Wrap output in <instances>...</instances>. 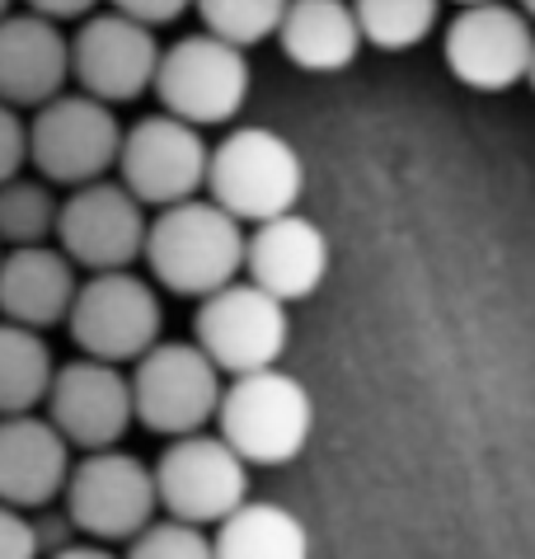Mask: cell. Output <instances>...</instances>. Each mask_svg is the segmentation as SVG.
<instances>
[{"instance_id": "obj_1", "label": "cell", "mask_w": 535, "mask_h": 559, "mask_svg": "<svg viewBox=\"0 0 535 559\" xmlns=\"http://www.w3.org/2000/svg\"><path fill=\"white\" fill-rule=\"evenodd\" d=\"M245 226L226 216L222 207L202 203H179V207H165L155 222L146 226V263H151V277L179 297H216L222 287L240 283V269H245Z\"/></svg>"}, {"instance_id": "obj_2", "label": "cell", "mask_w": 535, "mask_h": 559, "mask_svg": "<svg viewBox=\"0 0 535 559\" xmlns=\"http://www.w3.org/2000/svg\"><path fill=\"white\" fill-rule=\"evenodd\" d=\"M306 189V165L287 136L268 128H235L212 146L207 165V193L235 222H277L296 212Z\"/></svg>"}, {"instance_id": "obj_3", "label": "cell", "mask_w": 535, "mask_h": 559, "mask_svg": "<svg viewBox=\"0 0 535 559\" xmlns=\"http://www.w3.org/2000/svg\"><path fill=\"white\" fill-rule=\"evenodd\" d=\"M314 428L310 391L282 367L240 377L222 391L216 438L245 465H287L306 452Z\"/></svg>"}, {"instance_id": "obj_4", "label": "cell", "mask_w": 535, "mask_h": 559, "mask_svg": "<svg viewBox=\"0 0 535 559\" xmlns=\"http://www.w3.org/2000/svg\"><path fill=\"white\" fill-rule=\"evenodd\" d=\"M155 499L169 512V522L183 526H222L230 512L249 503V465L216 438V432H193V438L169 442L160 461L151 465Z\"/></svg>"}, {"instance_id": "obj_5", "label": "cell", "mask_w": 535, "mask_h": 559, "mask_svg": "<svg viewBox=\"0 0 535 559\" xmlns=\"http://www.w3.org/2000/svg\"><path fill=\"white\" fill-rule=\"evenodd\" d=\"M67 324L90 362H141L160 344V297L136 273H94L75 292Z\"/></svg>"}, {"instance_id": "obj_6", "label": "cell", "mask_w": 535, "mask_h": 559, "mask_svg": "<svg viewBox=\"0 0 535 559\" xmlns=\"http://www.w3.org/2000/svg\"><path fill=\"white\" fill-rule=\"evenodd\" d=\"M155 95L165 114L188 128H222L249 99V57L216 43L212 34H188L169 43L155 67Z\"/></svg>"}, {"instance_id": "obj_7", "label": "cell", "mask_w": 535, "mask_h": 559, "mask_svg": "<svg viewBox=\"0 0 535 559\" xmlns=\"http://www.w3.org/2000/svg\"><path fill=\"white\" fill-rule=\"evenodd\" d=\"M132 414L160 438H193L222 409V371L198 344H155L132 367Z\"/></svg>"}, {"instance_id": "obj_8", "label": "cell", "mask_w": 535, "mask_h": 559, "mask_svg": "<svg viewBox=\"0 0 535 559\" xmlns=\"http://www.w3.org/2000/svg\"><path fill=\"white\" fill-rule=\"evenodd\" d=\"M61 503H67V522L81 536H90L94 546L136 540L155 522V508H160L151 465L118 452V447L75 461Z\"/></svg>"}, {"instance_id": "obj_9", "label": "cell", "mask_w": 535, "mask_h": 559, "mask_svg": "<svg viewBox=\"0 0 535 559\" xmlns=\"http://www.w3.org/2000/svg\"><path fill=\"white\" fill-rule=\"evenodd\" d=\"M118 151L122 128L114 108L81 95V90L43 104L28 122V160L47 183H67V189L99 183L118 165Z\"/></svg>"}, {"instance_id": "obj_10", "label": "cell", "mask_w": 535, "mask_h": 559, "mask_svg": "<svg viewBox=\"0 0 535 559\" xmlns=\"http://www.w3.org/2000/svg\"><path fill=\"white\" fill-rule=\"evenodd\" d=\"M207 165H212V146L202 142L198 128H188V122L169 114H151L122 132L118 183L141 207L165 212V207L193 203L198 189H207Z\"/></svg>"}, {"instance_id": "obj_11", "label": "cell", "mask_w": 535, "mask_h": 559, "mask_svg": "<svg viewBox=\"0 0 535 559\" xmlns=\"http://www.w3.org/2000/svg\"><path fill=\"white\" fill-rule=\"evenodd\" d=\"M193 334L198 348L207 353V362L240 381L277 367V357L287 353L292 324L287 306L273 301L268 292H259L254 283H230L198 306Z\"/></svg>"}, {"instance_id": "obj_12", "label": "cell", "mask_w": 535, "mask_h": 559, "mask_svg": "<svg viewBox=\"0 0 535 559\" xmlns=\"http://www.w3.org/2000/svg\"><path fill=\"white\" fill-rule=\"evenodd\" d=\"M146 207L114 179L71 189L57 212V250L75 269L94 273H132V263L146 250Z\"/></svg>"}, {"instance_id": "obj_13", "label": "cell", "mask_w": 535, "mask_h": 559, "mask_svg": "<svg viewBox=\"0 0 535 559\" xmlns=\"http://www.w3.org/2000/svg\"><path fill=\"white\" fill-rule=\"evenodd\" d=\"M442 52L451 75L465 90L498 95V90H512L531 75L535 28L522 10L498 5V0H479V5H465L447 24Z\"/></svg>"}, {"instance_id": "obj_14", "label": "cell", "mask_w": 535, "mask_h": 559, "mask_svg": "<svg viewBox=\"0 0 535 559\" xmlns=\"http://www.w3.org/2000/svg\"><path fill=\"white\" fill-rule=\"evenodd\" d=\"M160 43L151 28L132 24L128 14L104 10L81 20L71 38V75L81 85V95L99 104H128L136 95H146L155 85V67H160Z\"/></svg>"}, {"instance_id": "obj_15", "label": "cell", "mask_w": 535, "mask_h": 559, "mask_svg": "<svg viewBox=\"0 0 535 559\" xmlns=\"http://www.w3.org/2000/svg\"><path fill=\"white\" fill-rule=\"evenodd\" d=\"M47 424H52L67 447H81L85 456L114 452L122 432L136 424L132 414V381L122 377V367L108 362H75L57 367L52 391H47Z\"/></svg>"}, {"instance_id": "obj_16", "label": "cell", "mask_w": 535, "mask_h": 559, "mask_svg": "<svg viewBox=\"0 0 535 559\" xmlns=\"http://www.w3.org/2000/svg\"><path fill=\"white\" fill-rule=\"evenodd\" d=\"M71 81V38L43 14H5L0 20V104L43 108L67 95Z\"/></svg>"}, {"instance_id": "obj_17", "label": "cell", "mask_w": 535, "mask_h": 559, "mask_svg": "<svg viewBox=\"0 0 535 559\" xmlns=\"http://www.w3.org/2000/svg\"><path fill=\"white\" fill-rule=\"evenodd\" d=\"M67 438L38 414L0 418V508L38 512L67 493L71 479Z\"/></svg>"}, {"instance_id": "obj_18", "label": "cell", "mask_w": 535, "mask_h": 559, "mask_svg": "<svg viewBox=\"0 0 535 559\" xmlns=\"http://www.w3.org/2000/svg\"><path fill=\"white\" fill-rule=\"evenodd\" d=\"M245 273L273 301H306L329 273V240L324 230L301 212L254 226L245 240Z\"/></svg>"}, {"instance_id": "obj_19", "label": "cell", "mask_w": 535, "mask_h": 559, "mask_svg": "<svg viewBox=\"0 0 535 559\" xmlns=\"http://www.w3.org/2000/svg\"><path fill=\"white\" fill-rule=\"evenodd\" d=\"M75 292H81L75 263L57 245L0 254V320L5 324L43 334L47 324L71 316Z\"/></svg>"}, {"instance_id": "obj_20", "label": "cell", "mask_w": 535, "mask_h": 559, "mask_svg": "<svg viewBox=\"0 0 535 559\" xmlns=\"http://www.w3.org/2000/svg\"><path fill=\"white\" fill-rule=\"evenodd\" d=\"M277 43L292 67L301 71H343L361 52L353 5H343V0H292L282 14Z\"/></svg>"}, {"instance_id": "obj_21", "label": "cell", "mask_w": 535, "mask_h": 559, "mask_svg": "<svg viewBox=\"0 0 535 559\" xmlns=\"http://www.w3.org/2000/svg\"><path fill=\"white\" fill-rule=\"evenodd\" d=\"M216 559H310V536L282 503H245L216 526Z\"/></svg>"}, {"instance_id": "obj_22", "label": "cell", "mask_w": 535, "mask_h": 559, "mask_svg": "<svg viewBox=\"0 0 535 559\" xmlns=\"http://www.w3.org/2000/svg\"><path fill=\"white\" fill-rule=\"evenodd\" d=\"M57 362L47 338L0 320V418H24L47 405Z\"/></svg>"}, {"instance_id": "obj_23", "label": "cell", "mask_w": 535, "mask_h": 559, "mask_svg": "<svg viewBox=\"0 0 535 559\" xmlns=\"http://www.w3.org/2000/svg\"><path fill=\"white\" fill-rule=\"evenodd\" d=\"M437 14L442 10H437L432 0H357L353 5L361 43H371V48H381V52L418 48L437 28Z\"/></svg>"}, {"instance_id": "obj_24", "label": "cell", "mask_w": 535, "mask_h": 559, "mask_svg": "<svg viewBox=\"0 0 535 559\" xmlns=\"http://www.w3.org/2000/svg\"><path fill=\"white\" fill-rule=\"evenodd\" d=\"M57 212L61 203L38 179H10L0 189V245L10 250H34V245L57 240Z\"/></svg>"}, {"instance_id": "obj_25", "label": "cell", "mask_w": 535, "mask_h": 559, "mask_svg": "<svg viewBox=\"0 0 535 559\" xmlns=\"http://www.w3.org/2000/svg\"><path fill=\"white\" fill-rule=\"evenodd\" d=\"M198 14H202V34H212L216 43L245 52L277 34L287 5H282V0H202Z\"/></svg>"}, {"instance_id": "obj_26", "label": "cell", "mask_w": 535, "mask_h": 559, "mask_svg": "<svg viewBox=\"0 0 535 559\" xmlns=\"http://www.w3.org/2000/svg\"><path fill=\"white\" fill-rule=\"evenodd\" d=\"M128 559H216L212 555V536L198 532V526H183V522H151L132 546Z\"/></svg>"}, {"instance_id": "obj_27", "label": "cell", "mask_w": 535, "mask_h": 559, "mask_svg": "<svg viewBox=\"0 0 535 559\" xmlns=\"http://www.w3.org/2000/svg\"><path fill=\"white\" fill-rule=\"evenodd\" d=\"M24 165H28V122L0 104V189L10 179H20Z\"/></svg>"}, {"instance_id": "obj_28", "label": "cell", "mask_w": 535, "mask_h": 559, "mask_svg": "<svg viewBox=\"0 0 535 559\" xmlns=\"http://www.w3.org/2000/svg\"><path fill=\"white\" fill-rule=\"evenodd\" d=\"M0 559H43L38 522L28 512L0 508Z\"/></svg>"}, {"instance_id": "obj_29", "label": "cell", "mask_w": 535, "mask_h": 559, "mask_svg": "<svg viewBox=\"0 0 535 559\" xmlns=\"http://www.w3.org/2000/svg\"><path fill=\"white\" fill-rule=\"evenodd\" d=\"M114 10L128 14V20L141 24V28H151V34H155L160 24H175L179 14H183L179 0H151V5H146V0H122V5H114Z\"/></svg>"}, {"instance_id": "obj_30", "label": "cell", "mask_w": 535, "mask_h": 559, "mask_svg": "<svg viewBox=\"0 0 535 559\" xmlns=\"http://www.w3.org/2000/svg\"><path fill=\"white\" fill-rule=\"evenodd\" d=\"M52 559H118L108 546H94V540H71V546L52 550Z\"/></svg>"}, {"instance_id": "obj_31", "label": "cell", "mask_w": 535, "mask_h": 559, "mask_svg": "<svg viewBox=\"0 0 535 559\" xmlns=\"http://www.w3.org/2000/svg\"><path fill=\"white\" fill-rule=\"evenodd\" d=\"M526 81H531V90H535V61H531V75H526Z\"/></svg>"}, {"instance_id": "obj_32", "label": "cell", "mask_w": 535, "mask_h": 559, "mask_svg": "<svg viewBox=\"0 0 535 559\" xmlns=\"http://www.w3.org/2000/svg\"><path fill=\"white\" fill-rule=\"evenodd\" d=\"M522 14H526V20H535V5H526V10H522Z\"/></svg>"}, {"instance_id": "obj_33", "label": "cell", "mask_w": 535, "mask_h": 559, "mask_svg": "<svg viewBox=\"0 0 535 559\" xmlns=\"http://www.w3.org/2000/svg\"><path fill=\"white\" fill-rule=\"evenodd\" d=\"M5 14H10V5H0V20H5Z\"/></svg>"}]
</instances>
